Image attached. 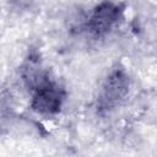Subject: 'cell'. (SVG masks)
Returning <instances> with one entry per match:
<instances>
[{
  "mask_svg": "<svg viewBox=\"0 0 157 157\" xmlns=\"http://www.w3.org/2000/svg\"><path fill=\"white\" fill-rule=\"evenodd\" d=\"M129 92V76L121 69L114 70L104 81L98 96L97 107L101 112L114 109Z\"/></svg>",
  "mask_w": 157,
  "mask_h": 157,
  "instance_id": "cell-2",
  "label": "cell"
},
{
  "mask_svg": "<svg viewBox=\"0 0 157 157\" xmlns=\"http://www.w3.org/2000/svg\"><path fill=\"white\" fill-rule=\"evenodd\" d=\"M64 101L63 88L48 77H40L36 83L32 96V108L40 114H55L60 110Z\"/></svg>",
  "mask_w": 157,
  "mask_h": 157,
  "instance_id": "cell-1",
  "label": "cell"
},
{
  "mask_svg": "<svg viewBox=\"0 0 157 157\" xmlns=\"http://www.w3.org/2000/svg\"><path fill=\"white\" fill-rule=\"evenodd\" d=\"M121 10L119 5L112 2H103L98 5L90 17L87 23L88 29L94 36H102L112 29V27L120 18Z\"/></svg>",
  "mask_w": 157,
  "mask_h": 157,
  "instance_id": "cell-3",
  "label": "cell"
}]
</instances>
